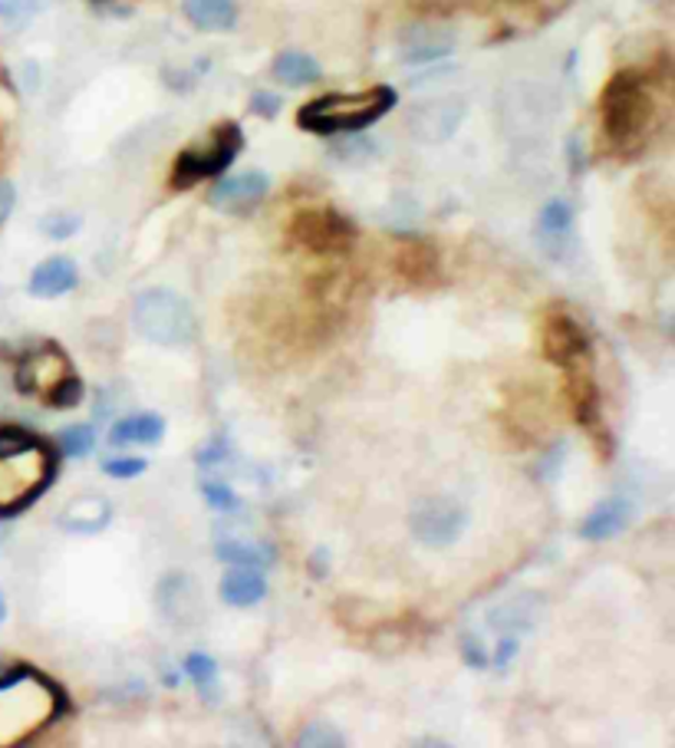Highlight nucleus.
I'll list each match as a JSON object with an SVG mask.
<instances>
[{
    "instance_id": "1",
    "label": "nucleus",
    "mask_w": 675,
    "mask_h": 748,
    "mask_svg": "<svg viewBox=\"0 0 675 748\" xmlns=\"http://www.w3.org/2000/svg\"><path fill=\"white\" fill-rule=\"evenodd\" d=\"M67 712L64 689L37 669L14 666L0 672V748L21 745Z\"/></svg>"
},
{
    "instance_id": "2",
    "label": "nucleus",
    "mask_w": 675,
    "mask_h": 748,
    "mask_svg": "<svg viewBox=\"0 0 675 748\" xmlns=\"http://www.w3.org/2000/svg\"><path fill=\"white\" fill-rule=\"evenodd\" d=\"M54 475L57 452L44 439L14 426L0 429V518H11L37 502Z\"/></svg>"
},
{
    "instance_id": "3",
    "label": "nucleus",
    "mask_w": 675,
    "mask_h": 748,
    "mask_svg": "<svg viewBox=\"0 0 675 748\" xmlns=\"http://www.w3.org/2000/svg\"><path fill=\"white\" fill-rule=\"evenodd\" d=\"M599 119H603V133L616 152L642 149L645 136L655 123V93H652L649 80L636 70L616 73L603 90Z\"/></svg>"
},
{
    "instance_id": "4",
    "label": "nucleus",
    "mask_w": 675,
    "mask_h": 748,
    "mask_svg": "<svg viewBox=\"0 0 675 748\" xmlns=\"http://www.w3.org/2000/svg\"><path fill=\"white\" fill-rule=\"evenodd\" d=\"M399 103L392 87H369L363 93H330L297 113L300 129L317 136H353L376 126Z\"/></svg>"
},
{
    "instance_id": "5",
    "label": "nucleus",
    "mask_w": 675,
    "mask_h": 748,
    "mask_svg": "<svg viewBox=\"0 0 675 748\" xmlns=\"http://www.w3.org/2000/svg\"><path fill=\"white\" fill-rule=\"evenodd\" d=\"M133 323L149 343H159V346H192L198 336L195 310L188 307L185 297L165 287H156L136 297Z\"/></svg>"
},
{
    "instance_id": "6",
    "label": "nucleus",
    "mask_w": 675,
    "mask_h": 748,
    "mask_svg": "<svg viewBox=\"0 0 675 748\" xmlns=\"http://www.w3.org/2000/svg\"><path fill=\"white\" fill-rule=\"evenodd\" d=\"M244 149V133L238 123H221L205 146H192L175 159L172 169V188H192L202 179H218L228 172V165Z\"/></svg>"
},
{
    "instance_id": "7",
    "label": "nucleus",
    "mask_w": 675,
    "mask_h": 748,
    "mask_svg": "<svg viewBox=\"0 0 675 748\" xmlns=\"http://www.w3.org/2000/svg\"><path fill=\"white\" fill-rule=\"evenodd\" d=\"M468 525V511L448 498V495H432L415 502L412 515H409V528L415 534V541H422L425 548H448L461 538Z\"/></svg>"
},
{
    "instance_id": "8",
    "label": "nucleus",
    "mask_w": 675,
    "mask_h": 748,
    "mask_svg": "<svg viewBox=\"0 0 675 748\" xmlns=\"http://www.w3.org/2000/svg\"><path fill=\"white\" fill-rule=\"evenodd\" d=\"M290 238L313 254H343L353 244V225L333 208H304L290 221Z\"/></svg>"
},
{
    "instance_id": "9",
    "label": "nucleus",
    "mask_w": 675,
    "mask_h": 748,
    "mask_svg": "<svg viewBox=\"0 0 675 748\" xmlns=\"http://www.w3.org/2000/svg\"><path fill=\"white\" fill-rule=\"evenodd\" d=\"M540 349L553 366H573L590 359V336L567 310H547L540 326Z\"/></svg>"
},
{
    "instance_id": "10",
    "label": "nucleus",
    "mask_w": 675,
    "mask_h": 748,
    "mask_svg": "<svg viewBox=\"0 0 675 748\" xmlns=\"http://www.w3.org/2000/svg\"><path fill=\"white\" fill-rule=\"evenodd\" d=\"M73 372L70 356L57 343H44L31 349L21 366H18V390L27 396H47L60 380H67Z\"/></svg>"
},
{
    "instance_id": "11",
    "label": "nucleus",
    "mask_w": 675,
    "mask_h": 748,
    "mask_svg": "<svg viewBox=\"0 0 675 748\" xmlns=\"http://www.w3.org/2000/svg\"><path fill=\"white\" fill-rule=\"evenodd\" d=\"M567 369V403L573 410V419L599 442L606 446L609 436L603 429V416H599V393H596V380L590 372V359L583 363H573V366H563Z\"/></svg>"
},
{
    "instance_id": "12",
    "label": "nucleus",
    "mask_w": 675,
    "mask_h": 748,
    "mask_svg": "<svg viewBox=\"0 0 675 748\" xmlns=\"http://www.w3.org/2000/svg\"><path fill=\"white\" fill-rule=\"evenodd\" d=\"M267 192H271V179L264 172H241V175L218 179L208 202L221 211H244V208L261 205L267 198Z\"/></svg>"
},
{
    "instance_id": "13",
    "label": "nucleus",
    "mask_w": 675,
    "mask_h": 748,
    "mask_svg": "<svg viewBox=\"0 0 675 748\" xmlns=\"http://www.w3.org/2000/svg\"><path fill=\"white\" fill-rule=\"evenodd\" d=\"M399 47L405 64H432L455 50V34L445 27H409Z\"/></svg>"
},
{
    "instance_id": "14",
    "label": "nucleus",
    "mask_w": 675,
    "mask_h": 748,
    "mask_svg": "<svg viewBox=\"0 0 675 748\" xmlns=\"http://www.w3.org/2000/svg\"><path fill=\"white\" fill-rule=\"evenodd\" d=\"M57 521L70 534H100L113 521V505L100 495H83V498H73Z\"/></svg>"
},
{
    "instance_id": "15",
    "label": "nucleus",
    "mask_w": 675,
    "mask_h": 748,
    "mask_svg": "<svg viewBox=\"0 0 675 748\" xmlns=\"http://www.w3.org/2000/svg\"><path fill=\"white\" fill-rule=\"evenodd\" d=\"M461 116H465V103L461 100H442V103L422 106L415 113V119H409V123H412V129H415L419 139L438 142V139H448L458 129Z\"/></svg>"
},
{
    "instance_id": "16",
    "label": "nucleus",
    "mask_w": 675,
    "mask_h": 748,
    "mask_svg": "<svg viewBox=\"0 0 675 748\" xmlns=\"http://www.w3.org/2000/svg\"><path fill=\"white\" fill-rule=\"evenodd\" d=\"M80 274H77V264L70 257H50L44 264H37V271L31 274V294L34 297H64L77 287Z\"/></svg>"
},
{
    "instance_id": "17",
    "label": "nucleus",
    "mask_w": 675,
    "mask_h": 748,
    "mask_svg": "<svg viewBox=\"0 0 675 748\" xmlns=\"http://www.w3.org/2000/svg\"><path fill=\"white\" fill-rule=\"evenodd\" d=\"M185 18L208 34H225L238 24V4L234 0H182Z\"/></svg>"
},
{
    "instance_id": "18",
    "label": "nucleus",
    "mask_w": 675,
    "mask_h": 748,
    "mask_svg": "<svg viewBox=\"0 0 675 748\" xmlns=\"http://www.w3.org/2000/svg\"><path fill=\"white\" fill-rule=\"evenodd\" d=\"M629 515H632L629 502H622V498H606L603 505H596V508L586 515V521L580 525V534H583L586 541L616 538V534L629 525Z\"/></svg>"
},
{
    "instance_id": "19",
    "label": "nucleus",
    "mask_w": 675,
    "mask_h": 748,
    "mask_svg": "<svg viewBox=\"0 0 675 748\" xmlns=\"http://www.w3.org/2000/svg\"><path fill=\"white\" fill-rule=\"evenodd\" d=\"M165 436V419L156 413H136L119 419L110 429V442L113 446H156Z\"/></svg>"
},
{
    "instance_id": "20",
    "label": "nucleus",
    "mask_w": 675,
    "mask_h": 748,
    "mask_svg": "<svg viewBox=\"0 0 675 748\" xmlns=\"http://www.w3.org/2000/svg\"><path fill=\"white\" fill-rule=\"evenodd\" d=\"M540 610H544L540 594H520V597H511V600H504L501 607H494V610L488 613V620H491L494 630H501V633H507V630H534Z\"/></svg>"
},
{
    "instance_id": "21",
    "label": "nucleus",
    "mask_w": 675,
    "mask_h": 748,
    "mask_svg": "<svg viewBox=\"0 0 675 748\" xmlns=\"http://www.w3.org/2000/svg\"><path fill=\"white\" fill-rule=\"evenodd\" d=\"M264 594H267V580L261 571H251V567H238L221 580V600L231 607H254L258 600H264Z\"/></svg>"
},
{
    "instance_id": "22",
    "label": "nucleus",
    "mask_w": 675,
    "mask_h": 748,
    "mask_svg": "<svg viewBox=\"0 0 675 748\" xmlns=\"http://www.w3.org/2000/svg\"><path fill=\"white\" fill-rule=\"evenodd\" d=\"M274 77L284 83V87H310V83H317L320 77H323V70H320V64L310 57V54H304V50H284L277 60H274Z\"/></svg>"
},
{
    "instance_id": "23",
    "label": "nucleus",
    "mask_w": 675,
    "mask_h": 748,
    "mask_svg": "<svg viewBox=\"0 0 675 748\" xmlns=\"http://www.w3.org/2000/svg\"><path fill=\"white\" fill-rule=\"evenodd\" d=\"M225 564H234V567H251V571H267L274 567V551L267 544H248V541H221L218 551H215Z\"/></svg>"
},
{
    "instance_id": "24",
    "label": "nucleus",
    "mask_w": 675,
    "mask_h": 748,
    "mask_svg": "<svg viewBox=\"0 0 675 748\" xmlns=\"http://www.w3.org/2000/svg\"><path fill=\"white\" fill-rule=\"evenodd\" d=\"M399 271H402V277L412 280V284H428V280H435L438 264H435V254H432L428 248L412 244V248H405V251L399 254Z\"/></svg>"
},
{
    "instance_id": "25",
    "label": "nucleus",
    "mask_w": 675,
    "mask_h": 748,
    "mask_svg": "<svg viewBox=\"0 0 675 748\" xmlns=\"http://www.w3.org/2000/svg\"><path fill=\"white\" fill-rule=\"evenodd\" d=\"M60 449L70 459H83L96 449V429L93 426H70L60 433Z\"/></svg>"
},
{
    "instance_id": "26",
    "label": "nucleus",
    "mask_w": 675,
    "mask_h": 748,
    "mask_svg": "<svg viewBox=\"0 0 675 748\" xmlns=\"http://www.w3.org/2000/svg\"><path fill=\"white\" fill-rule=\"evenodd\" d=\"M80 400H83V380L77 377V372H70L67 380H60V383L44 396V403L54 406V410H73V406H80Z\"/></svg>"
},
{
    "instance_id": "27",
    "label": "nucleus",
    "mask_w": 675,
    "mask_h": 748,
    "mask_svg": "<svg viewBox=\"0 0 675 748\" xmlns=\"http://www.w3.org/2000/svg\"><path fill=\"white\" fill-rule=\"evenodd\" d=\"M570 225H573V208H570L567 202L553 198V202L544 205V211H540V228H544L547 234H567Z\"/></svg>"
},
{
    "instance_id": "28",
    "label": "nucleus",
    "mask_w": 675,
    "mask_h": 748,
    "mask_svg": "<svg viewBox=\"0 0 675 748\" xmlns=\"http://www.w3.org/2000/svg\"><path fill=\"white\" fill-rule=\"evenodd\" d=\"M41 228H44L54 241H64V238L77 234L80 218H77V215H67V211H60V215H47V218L41 221Z\"/></svg>"
},
{
    "instance_id": "29",
    "label": "nucleus",
    "mask_w": 675,
    "mask_h": 748,
    "mask_svg": "<svg viewBox=\"0 0 675 748\" xmlns=\"http://www.w3.org/2000/svg\"><path fill=\"white\" fill-rule=\"evenodd\" d=\"M146 469H149L146 459H106L103 462V472L110 479H139Z\"/></svg>"
},
{
    "instance_id": "30",
    "label": "nucleus",
    "mask_w": 675,
    "mask_h": 748,
    "mask_svg": "<svg viewBox=\"0 0 675 748\" xmlns=\"http://www.w3.org/2000/svg\"><path fill=\"white\" fill-rule=\"evenodd\" d=\"M185 672H188V679H195V682H211V679L218 676V663H215L208 653H192V656L185 659Z\"/></svg>"
},
{
    "instance_id": "31",
    "label": "nucleus",
    "mask_w": 675,
    "mask_h": 748,
    "mask_svg": "<svg viewBox=\"0 0 675 748\" xmlns=\"http://www.w3.org/2000/svg\"><path fill=\"white\" fill-rule=\"evenodd\" d=\"M205 498H208V505L218 508V511H234V508H238V495H234L228 485H221V482H208V485H205Z\"/></svg>"
},
{
    "instance_id": "32",
    "label": "nucleus",
    "mask_w": 675,
    "mask_h": 748,
    "mask_svg": "<svg viewBox=\"0 0 675 748\" xmlns=\"http://www.w3.org/2000/svg\"><path fill=\"white\" fill-rule=\"evenodd\" d=\"M336 728H330V725H310L304 735H300V745H343V738L340 735H333Z\"/></svg>"
},
{
    "instance_id": "33",
    "label": "nucleus",
    "mask_w": 675,
    "mask_h": 748,
    "mask_svg": "<svg viewBox=\"0 0 675 748\" xmlns=\"http://www.w3.org/2000/svg\"><path fill=\"white\" fill-rule=\"evenodd\" d=\"M251 110L258 116H264V119H274L281 113V96H274V93H254L251 96Z\"/></svg>"
},
{
    "instance_id": "34",
    "label": "nucleus",
    "mask_w": 675,
    "mask_h": 748,
    "mask_svg": "<svg viewBox=\"0 0 675 748\" xmlns=\"http://www.w3.org/2000/svg\"><path fill=\"white\" fill-rule=\"evenodd\" d=\"M14 205H18V192H14V185H11L8 179H0V225H4V221L11 218Z\"/></svg>"
},
{
    "instance_id": "35",
    "label": "nucleus",
    "mask_w": 675,
    "mask_h": 748,
    "mask_svg": "<svg viewBox=\"0 0 675 748\" xmlns=\"http://www.w3.org/2000/svg\"><path fill=\"white\" fill-rule=\"evenodd\" d=\"M514 653H517V636H504L501 643H497V653L488 659L491 666H507L511 659H514Z\"/></svg>"
},
{
    "instance_id": "36",
    "label": "nucleus",
    "mask_w": 675,
    "mask_h": 748,
    "mask_svg": "<svg viewBox=\"0 0 675 748\" xmlns=\"http://www.w3.org/2000/svg\"><path fill=\"white\" fill-rule=\"evenodd\" d=\"M27 11H34V8H27L24 0H0V18H8V21H21Z\"/></svg>"
},
{
    "instance_id": "37",
    "label": "nucleus",
    "mask_w": 675,
    "mask_h": 748,
    "mask_svg": "<svg viewBox=\"0 0 675 748\" xmlns=\"http://www.w3.org/2000/svg\"><path fill=\"white\" fill-rule=\"evenodd\" d=\"M481 653H484V649H481V643H478L474 636H468V640H465V659H468L471 666H478V669H481V666H491V663H488V656H481Z\"/></svg>"
},
{
    "instance_id": "38",
    "label": "nucleus",
    "mask_w": 675,
    "mask_h": 748,
    "mask_svg": "<svg viewBox=\"0 0 675 748\" xmlns=\"http://www.w3.org/2000/svg\"><path fill=\"white\" fill-rule=\"evenodd\" d=\"M228 456V446L225 442H215V446H208L205 452H198V465H215V462H221Z\"/></svg>"
},
{
    "instance_id": "39",
    "label": "nucleus",
    "mask_w": 675,
    "mask_h": 748,
    "mask_svg": "<svg viewBox=\"0 0 675 748\" xmlns=\"http://www.w3.org/2000/svg\"><path fill=\"white\" fill-rule=\"evenodd\" d=\"M8 620V603H4V594H0V623Z\"/></svg>"
}]
</instances>
